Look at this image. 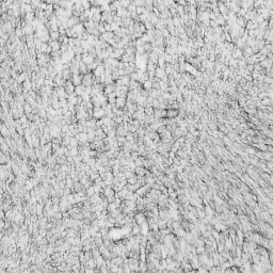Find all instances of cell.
<instances>
[{
  "mask_svg": "<svg viewBox=\"0 0 273 273\" xmlns=\"http://www.w3.org/2000/svg\"><path fill=\"white\" fill-rule=\"evenodd\" d=\"M93 81H94V75H93V73H88L86 75H83L82 86H84L86 88L93 87Z\"/></svg>",
  "mask_w": 273,
  "mask_h": 273,
  "instance_id": "6da1fadb",
  "label": "cell"
},
{
  "mask_svg": "<svg viewBox=\"0 0 273 273\" xmlns=\"http://www.w3.org/2000/svg\"><path fill=\"white\" fill-rule=\"evenodd\" d=\"M106 116V112H105V110L101 108V107H99V108H94L93 109V118L94 119H96V120H101V119H104Z\"/></svg>",
  "mask_w": 273,
  "mask_h": 273,
  "instance_id": "7a4b0ae2",
  "label": "cell"
},
{
  "mask_svg": "<svg viewBox=\"0 0 273 273\" xmlns=\"http://www.w3.org/2000/svg\"><path fill=\"white\" fill-rule=\"evenodd\" d=\"M81 58H82V62L86 65H88V66L93 64L94 62H95V58L92 57L91 55H89V52H84L83 55L81 56Z\"/></svg>",
  "mask_w": 273,
  "mask_h": 273,
  "instance_id": "3957f363",
  "label": "cell"
},
{
  "mask_svg": "<svg viewBox=\"0 0 273 273\" xmlns=\"http://www.w3.org/2000/svg\"><path fill=\"white\" fill-rule=\"evenodd\" d=\"M75 138L78 140L79 143H81V144H86V143L89 142V138H88V133L86 132H80L78 133V135H76Z\"/></svg>",
  "mask_w": 273,
  "mask_h": 273,
  "instance_id": "277c9868",
  "label": "cell"
},
{
  "mask_svg": "<svg viewBox=\"0 0 273 273\" xmlns=\"http://www.w3.org/2000/svg\"><path fill=\"white\" fill-rule=\"evenodd\" d=\"M64 89H65L66 93H67V95H71V94H75V89H76V87L74 86L73 82H71L70 80H69V81H66Z\"/></svg>",
  "mask_w": 273,
  "mask_h": 273,
  "instance_id": "5b68a950",
  "label": "cell"
},
{
  "mask_svg": "<svg viewBox=\"0 0 273 273\" xmlns=\"http://www.w3.org/2000/svg\"><path fill=\"white\" fill-rule=\"evenodd\" d=\"M82 79H83V75H73V78H71L70 81L73 82L75 87H78L82 84Z\"/></svg>",
  "mask_w": 273,
  "mask_h": 273,
  "instance_id": "8992f818",
  "label": "cell"
},
{
  "mask_svg": "<svg viewBox=\"0 0 273 273\" xmlns=\"http://www.w3.org/2000/svg\"><path fill=\"white\" fill-rule=\"evenodd\" d=\"M126 102H127V98L116 97V104H115V106L118 107L119 109H124L125 107H126Z\"/></svg>",
  "mask_w": 273,
  "mask_h": 273,
  "instance_id": "52a82bcc",
  "label": "cell"
},
{
  "mask_svg": "<svg viewBox=\"0 0 273 273\" xmlns=\"http://www.w3.org/2000/svg\"><path fill=\"white\" fill-rule=\"evenodd\" d=\"M48 44H49V46L52 48V51L57 52V51H60V50H61L62 44H61L59 41H50Z\"/></svg>",
  "mask_w": 273,
  "mask_h": 273,
  "instance_id": "ba28073f",
  "label": "cell"
},
{
  "mask_svg": "<svg viewBox=\"0 0 273 273\" xmlns=\"http://www.w3.org/2000/svg\"><path fill=\"white\" fill-rule=\"evenodd\" d=\"M115 91H116V86H115V83H113V84H110V86H106L105 90H104V93L108 96V95H110V94L115 93Z\"/></svg>",
  "mask_w": 273,
  "mask_h": 273,
  "instance_id": "9c48e42d",
  "label": "cell"
},
{
  "mask_svg": "<svg viewBox=\"0 0 273 273\" xmlns=\"http://www.w3.org/2000/svg\"><path fill=\"white\" fill-rule=\"evenodd\" d=\"M86 90H87V88L84 87V86H78V87H76L75 89V95L76 96H82L84 93H86Z\"/></svg>",
  "mask_w": 273,
  "mask_h": 273,
  "instance_id": "30bf717a",
  "label": "cell"
},
{
  "mask_svg": "<svg viewBox=\"0 0 273 273\" xmlns=\"http://www.w3.org/2000/svg\"><path fill=\"white\" fill-rule=\"evenodd\" d=\"M101 36H102V38H104L107 43H109L110 41H112V40H114L115 35H114V33H113V32H106V33L102 34Z\"/></svg>",
  "mask_w": 273,
  "mask_h": 273,
  "instance_id": "8fae6325",
  "label": "cell"
},
{
  "mask_svg": "<svg viewBox=\"0 0 273 273\" xmlns=\"http://www.w3.org/2000/svg\"><path fill=\"white\" fill-rule=\"evenodd\" d=\"M67 101H68V104H70V105L78 106V96H76L75 94H71V95L68 96Z\"/></svg>",
  "mask_w": 273,
  "mask_h": 273,
  "instance_id": "7c38bea8",
  "label": "cell"
},
{
  "mask_svg": "<svg viewBox=\"0 0 273 273\" xmlns=\"http://www.w3.org/2000/svg\"><path fill=\"white\" fill-rule=\"evenodd\" d=\"M178 113H179V111L178 110H175V109H170V110H167V116L168 118H176V116L178 115Z\"/></svg>",
  "mask_w": 273,
  "mask_h": 273,
  "instance_id": "4fadbf2b",
  "label": "cell"
},
{
  "mask_svg": "<svg viewBox=\"0 0 273 273\" xmlns=\"http://www.w3.org/2000/svg\"><path fill=\"white\" fill-rule=\"evenodd\" d=\"M143 86V89H144V90H146V91H149V90H151V89H153V80H147V81H145L144 83L142 84Z\"/></svg>",
  "mask_w": 273,
  "mask_h": 273,
  "instance_id": "5bb4252c",
  "label": "cell"
},
{
  "mask_svg": "<svg viewBox=\"0 0 273 273\" xmlns=\"http://www.w3.org/2000/svg\"><path fill=\"white\" fill-rule=\"evenodd\" d=\"M24 110H25V114L27 115V114H30V113H32L34 109L32 108V107H31V105H30V104H28V102L26 101V104L24 105Z\"/></svg>",
  "mask_w": 273,
  "mask_h": 273,
  "instance_id": "9a60e30c",
  "label": "cell"
},
{
  "mask_svg": "<svg viewBox=\"0 0 273 273\" xmlns=\"http://www.w3.org/2000/svg\"><path fill=\"white\" fill-rule=\"evenodd\" d=\"M60 35V32H50V40L51 41H59Z\"/></svg>",
  "mask_w": 273,
  "mask_h": 273,
  "instance_id": "2e32d148",
  "label": "cell"
},
{
  "mask_svg": "<svg viewBox=\"0 0 273 273\" xmlns=\"http://www.w3.org/2000/svg\"><path fill=\"white\" fill-rule=\"evenodd\" d=\"M135 172H136L137 175L142 176V175H144V174H145V169L143 168V167H137L136 170H135Z\"/></svg>",
  "mask_w": 273,
  "mask_h": 273,
  "instance_id": "e0dca14e",
  "label": "cell"
},
{
  "mask_svg": "<svg viewBox=\"0 0 273 273\" xmlns=\"http://www.w3.org/2000/svg\"><path fill=\"white\" fill-rule=\"evenodd\" d=\"M131 3L133 6H136L137 8L145 7V1H140V0H135V1H131Z\"/></svg>",
  "mask_w": 273,
  "mask_h": 273,
  "instance_id": "ac0fdd59",
  "label": "cell"
},
{
  "mask_svg": "<svg viewBox=\"0 0 273 273\" xmlns=\"http://www.w3.org/2000/svg\"><path fill=\"white\" fill-rule=\"evenodd\" d=\"M48 47H49V44L48 43H43L42 46H41V49H40V51H41L42 53H45V55H46V51H47Z\"/></svg>",
  "mask_w": 273,
  "mask_h": 273,
  "instance_id": "d6986e66",
  "label": "cell"
},
{
  "mask_svg": "<svg viewBox=\"0 0 273 273\" xmlns=\"http://www.w3.org/2000/svg\"><path fill=\"white\" fill-rule=\"evenodd\" d=\"M113 121H114V123H115L116 125H118V126H119V125H122V124L124 123V121H123V116H115Z\"/></svg>",
  "mask_w": 273,
  "mask_h": 273,
  "instance_id": "ffe728a7",
  "label": "cell"
},
{
  "mask_svg": "<svg viewBox=\"0 0 273 273\" xmlns=\"http://www.w3.org/2000/svg\"><path fill=\"white\" fill-rule=\"evenodd\" d=\"M69 151H70V156H73V157H76V156L79 155V148L78 147H73Z\"/></svg>",
  "mask_w": 273,
  "mask_h": 273,
  "instance_id": "44dd1931",
  "label": "cell"
},
{
  "mask_svg": "<svg viewBox=\"0 0 273 273\" xmlns=\"http://www.w3.org/2000/svg\"><path fill=\"white\" fill-rule=\"evenodd\" d=\"M130 4H131V1H129V0H126V1H121V8L127 9Z\"/></svg>",
  "mask_w": 273,
  "mask_h": 273,
  "instance_id": "7402d4cb",
  "label": "cell"
},
{
  "mask_svg": "<svg viewBox=\"0 0 273 273\" xmlns=\"http://www.w3.org/2000/svg\"><path fill=\"white\" fill-rule=\"evenodd\" d=\"M105 30H106V32H113L112 26L110 24H107V23H105Z\"/></svg>",
  "mask_w": 273,
  "mask_h": 273,
  "instance_id": "603a6c76",
  "label": "cell"
},
{
  "mask_svg": "<svg viewBox=\"0 0 273 273\" xmlns=\"http://www.w3.org/2000/svg\"><path fill=\"white\" fill-rule=\"evenodd\" d=\"M127 11H128V12H130V13H132V12H136V11H137V7H136V6H133V4L131 3L130 6H129V7L127 8Z\"/></svg>",
  "mask_w": 273,
  "mask_h": 273,
  "instance_id": "cb8c5ba5",
  "label": "cell"
}]
</instances>
